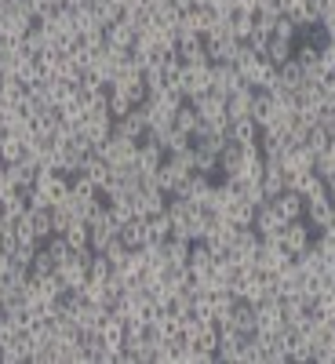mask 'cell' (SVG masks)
I'll list each match as a JSON object with an SVG mask.
<instances>
[{
    "label": "cell",
    "instance_id": "6da1fadb",
    "mask_svg": "<svg viewBox=\"0 0 335 364\" xmlns=\"http://www.w3.org/2000/svg\"><path fill=\"white\" fill-rule=\"evenodd\" d=\"M99 157L117 171V168H132L139 161V142L135 139H124V135H110L102 146H99Z\"/></svg>",
    "mask_w": 335,
    "mask_h": 364
},
{
    "label": "cell",
    "instance_id": "7a4b0ae2",
    "mask_svg": "<svg viewBox=\"0 0 335 364\" xmlns=\"http://www.w3.org/2000/svg\"><path fill=\"white\" fill-rule=\"evenodd\" d=\"M179 91L182 99H197L204 91H211V63H182V73H179Z\"/></svg>",
    "mask_w": 335,
    "mask_h": 364
},
{
    "label": "cell",
    "instance_id": "3957f363",
    "mask_svg": "<svg viewBox=\"0 0 335 364\" xmlns=\"http://www.w3.org/2000/svg\"><path fill=\"white\" fill-rule=\"evenodd\" d=\"M132 200H135V215H146V219L168 208V193L157 186V182H142V186L132 193Z\"/></svg>",
    "mask_w": 335,
    "mask_h": 364
},
{
    "label": "cell",
    "instance_id": "277c9868",
    "mask_svg": "<svg viewBox=\"0 0 335 364\" xmlns=\"http://www.w3.org/2000/svg\"><path fill=\"white\" fill-rule=\"evenodd\" d=\"M314 230H310V223L307 219H292V223H285V230H281V245H285V252H292V255H299V252H307L310 245H314Z\"/></svg>",
    "mask_w": 335,
    "mask_h": 364
},
{
    "label": "cell",
    "instance_id": "5b68a950",
    "mask_svg": "<svg viewBox=\"0 0 335 364\" xmlns=\"http://www.w3.org/2000/svg\"><path fill=\"white\" fill-rule=\"evenodd\" d=\"M292 259H295V255H292V252H285V245L262 240L259 252H255V269H259V273H277V269H285Z\"/></svg>",
    "mask_w": 335,
    "mask_h": 364
},
{
    "label": "cell",
    "instance_id": "8992f818",
    "mask_svg": "<svg viewBox=\"0 0 335 364\" xmlns=\"http://www.w3.org/2000/svg\"><path fill=\"white\" fill-rule=\"evenodd\" d=\"M240 84H245V77L237 73L233 63H211V91H216V95L230 99Z\"/></svg>",
    "mask_w": 335,
    "mask_h": 364
},
{
    "label": "cell",
    "instance_id": "52a82bcc",
    "mask_svg": "<svg viewBox=\"0 0 335 364\" xmlns=\"http://www.w3.org/2000/svg\"><path fill=\"white\" fill-rule=\"evenodd\" d=\"M302 219L310 223V230H314V233L328 230V226L335 223V204H331V197H317V200H307V211H302Z\"/></svg>",
    "mask_w": 335,
    "mask_h": 364
},
{
    "label": "cell",
    "instance_id": "ba28073f",
    "mask_svg": "<svg viewBox=\"0 0 335 364\" xmlns=\"http://www.w3.org/2000/svg\"><path fill=\"white\" fill-rule=\"evenodd\" d=\"M193 106H197V117L204 120V124H219V120H230V117H226V99L216 95V91H204V95H197Z\"/></svg>",
    "mask_w": 335,
    "mask_h": 364
},
{
    "label": "cell",
    "instance_id": "9c48e42d",
    "mask_svg": "<svg viewBox=\"0 0 335 364\" xmlns=\"http://www.w3.org/2000/svg\"><path fill=\"white\" fill-rule=\"evenodd\" d=\"M273 80H277V66H273L266 55H259L255 63H252V70H245V84L255 87V91H270Z\"/></svg>",
    "mask_w": 335,
    "mask_h": 364
},
{
    "label": "cell",
    "instance_id": "30bf717a",
    "mask_svg": "<svg viewBox=\"0 0 335 364\" xmlns=\"http://www.w3.org/2000/svg\"><path fill=\"white\" fill-rule=\"evenodd\" d=\"M80 175L91 182V186H95V190H102L106 186V182H110V175H113V168L99 157V149H91V154L80 161Z\"/></svg>",
    "mask_w": 335,
    "mask_h": 364
},
{
    "label": "cell",
    "instance_id": "8fae6325",
    "mask_svg": "<svg viewBox=\"0 0 335 364\" xmlns=\"http://www.w3.org/2000/svg\"><path fill=\"white\" fill-rule=\"evenodd\" d=\"M252 226H255L259 237H270V233H281V230H285V219H281V211L266 200V204L255 208V223H252Z\"/></svg>",
    "mask_w": 335,
    "mask_h": 364
},
{
    "label": "cell",
    "instance_id": "7c38bea8",
    "mask_svg": "<svg viewBox=\"0 0 335 364\" xmlns=\"http://www.w3.org/2000/svg\"><path fill=\"white\" fill-rule=\"evenodd\" d=\"M270 204L281 211V219L292 223V219H302V211H307V200H302L295 190H281L277 197H270Z\"/></svg>",
    "mask_w": 335,
    "mask_h": 364
},
{
    "label": "cell",
    "instance_id": "4fadbf2b",
    "mask_svg": "<svg viewBox=\"0 0 335 364\" xmlns=\"http://www.w3.org/2000/svg\"><path fill=\"white\" fill-rule=\"evenodd\" d=\"M211 262H216V255H211V248L204 245V240H193L190 245V277H211Z\"/></svg>",
    "mask_w": 335,
    "mask_h": 364
},
{
    "label": "cell",
    "instance_id": "5bb4252c",
    "mask_svg": "<svg viewBox=\"0 0 335 364\" xmlns=\"http://www.w3.org/2000/svg\"><path fill=\"white\" fill-rule=\"evenodd\" d=\"M252 99H255V87L240 84L233 95L226 99V117L230 120H240V117H252Z\"/></svg>",
    "mask_w": 335,
    "mask_h": 364
},
{
    "label": "cell",
    "instance_id": "9a60e30c",
    "mask_svg": "<svg viewBox=\"0 0 335 364\" xmlns=\"http://www.w3.org/2000/svg\"><path fill=\"white\" fill-rule=\"evenodd\" d=\"M4 175H8V186H15V190H29V186L37 182V164L15 161V164H4Z\"/></svg>",
    "mask_w": 335,
    "mask_h": 364
},
{
    "label": "cell",
    "instance_id": "2e32d148",
    "mask_svg": "<svg viewBox=\"0 0 335 364\" xmlns=\"http://www.w3.org/2000/svg\"><path fill=\"white\" fill-rule=\"evenodd\" d=\"M230 324H233L237 331H245V336H252V331H255V306H252V302L237 299L233 310H230Z\"/></svg>",
    "mask_w": 335,
    "mask_h": 364
},
{
    "label": "cell",
    "instance_id": "e0dca14e",
    "mask_svg": "<svg viewBox=\"0 0 335 364\" xmlns=\"http://www.w3.org/2000/svg\"><path fill=\"white\" fill-rule=\"evenodd\" d=\"M120 240H124L128 248H142V245H149V233H146V215H135V219H128L124 226H120Z\"/></svg>",
    "mask_w": 335,
    "mask_h": 364
},
{
    "label": "cell",
    "instance_id": "ac0fdd59",
    "mask_svg": "<svg viewBox=\"0 0 335 364\" xmlns=\"http://www.w3.org/2000/svg\"><path fill=\"white\" fill-rule=\"evenodd\" d=\"M259 135H262V128L255 124L252 117L230 120V139H233V142H240V146H252V142H259Z\"/></svg>",
    "mask_w": 335,
    "mask_h": 364
},
{
    "label": "cell",
    "instance_id": "d6986e66",
    "mask_svg": "<svg viewBox=\"0 0 335 364\" xmlns=\"http://www.w3.org/2000/svg\"><path fill=\"white\" fill-rule=\"evenodd\" d=\"M135 29L124 22V18H117L113 26H106V44H113V48H124V51H132V44H135Z\"/></svg>",
    "mask_w": 335,
    "mask_h": 364
},
{
    "label": "cell",
    "instance_id": "ffe728a7",
    "mask_svg": "<svg viewBox=\"0 0 335 364\" xmlns=\"http://www.w3.org/2000/svg\"><path fill=\"white\" fill-rule=\"evenodd\" d=\"M179 58L182 63H211L208 58V48H204V37H182L179 41Z\"/></svg>",
    "mask_w": 335,
    "mask_h": 364
},
{
    "label": "cell",
    "instance_id": "44dd1931",
    "mask_svg": "<svg viewBox=\"0 0 335 364\" xmlns=\"http://www.w3.org/2000/svg\"><path fill=\"white\" fill-rule=\"evenodd\" d=\"M22 154H26V139L15 132H0V161L15 164V161H22Z\"/></svg>",
    "mask_w": 335,
    "mask_h": 364
},
{
    "label": "cell",
    "instance_id": "7402d4cb",
    "mask_svg": "<svg viewBox=\"0 0 335 364\" xmlns=\"http://www.w3.org/2000/svg\"><path fill=\"white\" fill-rule=\"evenodd\" d=\"M171 226H175V223H171V215H168V208L146 219V233H149V240H157V245H164V240L171 237Z\"/></svg>",
    "mask_w": 335,
    "mask_h": 364
},
{
    "label": "cell",
    "instance_id": "603a6c76",
    "mask_svg": "<svg viewBox=\"0 0 335 364\" xmlns=\"http://www.w3.org/2000/svg\"><path fill=\"white\" fill-rule=\"evenodd\" d=\"M66 245L73 248V252H80V248H91V226H87V219H73L70 226H66Z\"/></svg>",
    "mask_w": 335,
    "mask_h": 364
},
{
    "label": "cell",
    "instance_id": "cb8c5ba5",
    "mask_svg": "<svg viewBox=\"0 0 335 364\" xmlns=\"http://www.w3.org/2000/svg\"><path fill=\"white\" fill-rule=\"evenodd\" d=\"M26 219H29V226H33V233H37L41 245L55 233V230H51V208H29V211H26Z\"/></svg>",
    "mask_w": 335,
    "mask_h": 364
},
{
    "label": "cell",
    "instance_id": "d4e9b609",
    "mask_svg": "<svg viewBox=\"0 0 335 364\" xmlns=\"http://www.w3.org/2000/svg\"><path fill=\"white\" fill-rule=\"evenodd\" d=\"M175 128H179V132H186L190 139H193V132L201 128V117H197V106H193L190 99L182 102L179 109H175Z\"/></svg>",
    "mask_w": 335,
    "mask_h": 364
},
{
    "label": "cell",
    "instance_id": "484cf974",
    "mask_svg": "<svg viewBox=\"0 0 335 364\" xmlns=\"http://www.w3.org/2000/svg\"><path fill=\"white\" fill-rule=\"evenodd\" d=\"M223 215H226L233 226H252V223H255V204H248V200H240V197H237V200L223 211Z\"/></svg>",
    "mask_w": 335,
    "mask_h": 364
},
{
    "label": "cell",
    "instance_id": "4316f807",
    "mask_svg": "<svg viewBox=\"0 0 335 364\" xmlns=\"http://www.w3.org/2000/svg\"><path fill=\"white\" fill-rule=\"evenodd\" d=\"M37 288H41V295L44 299H58V295H66L70 288L63 284V277H58V269H51V273H37Z\"/></svg>",
    "mask_w": 335,
    "mask_h": 364
},
{
    "label": "cell",
    "instance_id": "83f0119b",
    "mask_svg": "<svg viewBox=\"0 0 335 364\" xmlns=\"http://www.w3.org/2000/svg\"><path fill=\"white\" fill-rule=\"evenodd\" d=\"M273 66H281V63H288V58L295 55V41H281V37H270V44H266V51H262Z\"/></svg>",
    "mask_w": 335,
    "mask_h": 364
},
{
    "label": "cell",
    "instance_id": "f1b7e54d",
    "mask_svg": "<svg viewBox=\"0 0 335 364\" xmlns=\"http://www.w3.org/2000/svg\"><path fill=\"white\" fill-rule=\"evenodd\" d=\"M193 171H197V175H208V178H216V175H219V154H208V149L193 146Z\"/></svg>",
    "mask_w": 335,
    "mask_h": 364
},
{
    "label": "cell",
    "instance_id": "f546056e",
    "mask_svg": "<svg viewBox=\"0 0 335 364\" xmlns=\"http://www.w3.org/2000/svg\"><path fill=\"white\" fill-rule=\"evenodd\" d=\"M252 29H255V15H252V11H233V15H230V33H233L237 41H248Z\"/></svg>",
    "mask_w": 335,
    "mask_h": 364
},
{
    "label": "cell",
    "instance_id": "4dcf8cb0",
    "mask_svg": "<svg viewBox=\"0 0 335 364\" xmlns=\"http://www.w3.org/2000/svg\"><path fill=\"white\" fill-rule=\"evenodd\" d=\"M132 109H135V102H132V95H128V91L110 87V117H113V120H120V117H128Z\"/></svg>",
    "mask_w": 335,
    "mask_h": 364
},
{
    "label": "cell",
    "instance_id": "1f68e13d",
    "mask_svg": "<svg viewBox=\"0 0 335 364\" xmlns=\"http://www.w3.org/2000/svg\"><path fill=\"white\" fill-rule=\"evenodd\" d=\"M270 113H273V95H270V91H255V99H252V120L262 128L266 120H270Z\"/></svg>",
    "mask_w": 335,
    "mask_h": 364
},
{
    "label": "cell",
    "instance_id": "d6a6232c",
    "mask_svg": "<svg viewBox=\"0 0 335 364\" xmlns=\"http://www.w3.org/2000/svg\"><path fill=\"white\" fill-rule=\"evenodd\" d=\"M295 58H299L302 66L321 63V44H314V41H307V37H299V44H295Z\"/></svg>",
    "mask_w": 335,
    "mask_h": 364
},
{
    "label": "cell",
    "instance_id": "836d02e7",
    "mask_svg": "<svg viewBox=\"0 0 335 364\" xmlns=\"http://www.w3.org/2000/svg\"><path fill=\"white\" fill-rule=\"evenodd\" d=\"M110 273H113V266H110V259H106L102 252L91 255V262H87V281H102V284H106Z\"/></svg>",
    "mask_w": 335,
    "mask_h": 364
},
{
    "label": "cell",
    "instance_id": "e575fe53",
    "mask_svg": "<svg viewBox=\"0 0 335 364\" xmlns=\"http://www.w3.org/2000/svg\"><path fill=\"white\" fill-rule=\"evenodd\" d=\"M110 211H113V219L124 226L128 219H135V200L132 197H117V200H110Z\"/></svg>",
    "mask_w": 335,
    "mask_h": 364
},
{
    "label": "cell",
    "instance_id": "d590c367",
    "mask_svg": "<svg viewBox=\"0 0 335 364\" xmlns=\"http://www.w3.org/2000/svg\"><path fill=\"white\" fill-rule=\"evenodd\" d=\"M58 117H63V120H66V124H73V128H80V124H84V117H87V106H84L80 99H73L70 106H63V109H58Z\"/></svg>",
    "mask_w": 335,
    "mask_h": 364
},
{
    "label": "cell",
    "instance_id": "8d00e7d4",
    "mask_svg": "<svg viewBox=\"0 0 335 364\" xmlns=\"http://www.w3.org/2000/svg\"><path fill=\"white\" fill-rule=\"evenodd\" d=\"M328 142H331V135H328V128H324V124H314V128L307 132V146L314 149V154H324Z\"/></svg>",
    "mask_w": 335,
    "mask_h": 364
},
{
    "label": "cell",
    "instance_id": "74e56055",
    "mask_svg": "<svg viewBox=\"0 0 335 364\" xmlns=\"http://www.w3.org/2000/svg\"><path fill=\"white\" fill-rule=\"evenodd\" d=\"M273 37H281V41H299V26H295L288 15H281L277 22H273Z\"/></svg>",
    "mask_w": 335,
    "mask_h": 364
},
{
    "label": "cell",
    "instance_id": "f35d334b",
    "mask_svg": "<svg viewBox=\"0 0 335 364\" xmlns=\"http://www.w3.org/2000/svg\"><path fill=\"white\" fill-rule=\"evenodd\" d=\"M8 255H11L15 266H26L29 269V266H33V255H37V245H15Z\"/></svg>",
    "mask_w": 335,
    "mask_h": 364
},
{
    "label": "cell",
    "instance_id": "ab89813d",
    "mask_svg": "<svg viewBox=\"0 0 335 364\" xmlns=\"http://www.w3.org/2000/svg\"><path fill=\"white\" fill-rule=\"evenodd\" d=\"M321 26H324V33L335 41V4H328V8H324V15H321Z\"/></svg>",
    "mask_w": 335,
    "mask_h": 364
},
{
    "label": "cell",
    "instance_id": "60d3db41",
    "mask_svg": "<svg viewBox=\"0 0 335 364\" xmlns=\"http://www.w3.org/2000/svg\"><path fill=\"white\" fill-rule=\"evenodd\" d=\"M211 4V0H193V8H208Z\"/></svg>",
    "mask_w": 335,
    "mask_h": 364
}]
</instances>
